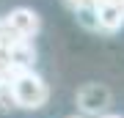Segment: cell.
<instances>
[{"instance_id":"cell-1","label":"cell","mask_w":124,"mask_h":118,"mask_svg":"<svg viewBox=\"0 0 124 118\" xmlns=\"http://www.w3.org/2000/svg\"><path fill=\"white\" fill-rule=\"evenodd\" d=\"M11 88H14L17 107H22V110H41L50 102V85L44 83V77L36 74L33 69L19 71L17 80L11 83Z\"/></svg>"},{"instance_id":"cell-2","label":"cell","mask_w":124,"mask_h":118,"mask_svg":"<svg viewBox=\"0 0 124 118\" xmlns=\"http://www.w3.org/2000/svg\"><path fill=\"white\" fill-rule=\"evenodd\" d=\"M94 17H97V30L116 33L124 28V3L121 0H91Z\"/></svg>"},{"instance_id":"cell-3","label":"cell","mask_w":124,"mask_h":118,"mask_svg":"<svg viewBox=\"0 0 124 118\" xmlns=\"http://www.w3.org/2000/svg\"><path fill=\"white\" fill-rule=\"evenodd\" d=\"M77 102H80V107H83V113H94V115H99V113H105V110H108V104H110V93H108V88L91 83V85L80 88Z\"/></svg>"},{"instance_id":"cell-4","label":"cell","mask_w":124,"mask_h":118,"mask_svg":"<svg viewBox=\"0 0 124 118\" xmlns=\"http://www.w3.org/2000/svg\"><path fill=\"white\" fill-rule=\"evenodd\" d=\"M6 19H8L25 39H33V36L41 30V19H39V14L33 8H11L6 14Z\"/></svg>"},{"instance_id":"cell-5","label":"cell","mask_w":124,"mask_h":118,"mask_svg":"<svg viewBox=\"0 0 124 118\" xmlns=\"http://www.w3.org/2000/svg\"><path fill=\"white\" fill-rule=\"evenodd\" d=\"M25 41H33V39H25V36L19 33L6 17L0 19V47H3V49H8V52H11V49H17L19 44H25Z\"/></svg>"},{"instance_id":"cell-6","label":"cell","mask_w":124,"mask_h":118,"mask_svg":"<svg viewBox=\"0 0 124 118\" xmlns=\"http://www.w3.org/2000/svg\"><path fill=\"white\" fill-rule=\"evenodd\" d=\"M19 71H25V69L14 63V58H11L8 49H3V47H0V83H14Z\"/></svg>"},{"instance_id":"cell-7","label":"cell","mask_w":124,"mask_h":118,"mask_svg":"<svg viewBox=\"0 0 124 118\" xmlns=\"http://www.w3.org/2000/svg\"><path fill=\"white\" fill-rule=\"evenodd\" d=\"M14 107H17V99H14L11 83H0V113H8Z\"/></svg>"},{"instance_id":"cell-8","label":"cell","mask_w":124,"mask_h":118,"mask_svg":"<svg viewBox=\"0 0 124 118\" xmlns=\"http://www.w3.org/2000/svg\"><path fill=\"white\" fill-rule=\"evenodd\" d=\"M63 3H66L69 8H72V11L77 14V11H83V8H88V6H91V0H63Z\"/></svg>"},{"instance_id":"cell-9","label":"cell","mask_w":124,"mask_h":118,"mask_svg":"<svg viewBox=\"0 0 124 118\" xmlns=\"http://www.w3.org/2000/svg\"><path fill=\"white\" fill-rule=\"evenodd\" d=\"M99 118H124V115H116V113H108V115H99Z\"/></svg>"},{"instance_id":"cell-10","label":"cell","mask_w":124,"mask_h":118,"mask_svg":"<svg viewBox=\"0 0 124 118\" xmlns=\"http://www.w3.org/2000/svg\"><path fill=\"white\" fill-rule=\"evenodd\" d=\"M69 118H83V115H69Z\"/></svg>"}]
</instances>
